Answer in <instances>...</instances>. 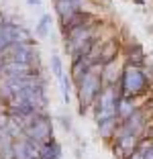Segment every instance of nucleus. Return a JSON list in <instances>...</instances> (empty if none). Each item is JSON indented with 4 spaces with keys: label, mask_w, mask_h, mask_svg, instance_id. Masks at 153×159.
<instances>
[{
    "label": "nucleus",
    "mask_w": 153,
    "mask_h": 159,
    "mask_svg": "<svg viewBox=\"0 0 153 159\" xmlns=\"http://www.w3.org/2000/svg\"><path fill=\"white\" fill-rule=\"evenodd\" d=\"M29 6H41V0H27Z\"/></svg>",
    "instance_id": "obj_18"
},
{
    "label": "nucleus",
    "mask_w": 153,
    "mask_h": 159,
    "mask_svg": "<svg viewBox=\"0 0 153 159\" xmlns=\"http://www.w3.org/2000/svg\"><path fill=\"white\" fill-rule=\"evenodd\" d=\"M23 129H25V137L35 141L37 145L53 141V125H51V118L47 116L45 110L23 120Z\"/></svg>",
    "instance_id": "obj_5"
},
{
    "label": "nucleus",
    "mask_w": 153,
    "mask_h": 159,
    "mask_svg": "<svg viewBox=\"0 0 153 159\" xmlns=\"http://www.w3.org/2000/svg\"><path fill=\"white\" fill-rule=\"evenodd\" d=\"M86 4H88V0H53V8H55L59 23L70 20L72 16H76L82 10H88Z\"/></svg>",
    "instance_id": "obj_7"
},
{
    "label": "nucleus",
    "mask_w": 153,
    "mask_h": 159,
    "mask_svg": "<svg viewBox=\"0 0 153 159\" xmlns=\"http://www.w3.org/2000/svg\"><path fill=\"white\" fill-rule=\"evenodd\" d=\"M118 100H121L118 86H104V90H102V94L98 96L96 104L92 106L96 125L118 118Z\"/></svg>",
    "instance_id": "obj_4"
},
{
    "label": "nucleus",
    "mask_w": 153,
    "mask_h": 159,
    "mask_svg": "<svg viewBox=\"0 0 153 159\" xmlns=\"http://www.w3.org/2000/svg\"><path fill=\"white\" fill-rule=\"evenodd\" d=\"M59 82H61V94H63V102H65V104H70V88H72V84H74V82H72L70 75H63Z\"/></svg>",
    "instance_id": "obj_15"
},
{
    "label": "nucleus",
    "mask_w": 153,
    "mask_h": 159,
    "mask_svg": "<svg viewBox=\"0 0 153 159\" xmlns=\"http://www.w3.org/2000/svg\"><path fill=\"white\" fill-rule=\"evenodd\" d=\"M149 88H151V80H149L145 67H135L125 63L121 82H118V92L129 98H139V96L147 94Z\"/></svg>",
    "instance_id": "obj_3"
},
{
    "label": "nucleus",
    "mask_w": 153,
    "mask_h": 159,
    "mask_svg": "<svg viewBox=\"0 0 153 159\" xmlns=\"http://www.w3.org/2000/svg\"><path fill=\"white\" fill-rule=\"evenodd\" d=\"M135 2H137L139 6H145V0H135Z\"/></svg>",
    "instance_id": "obj_19"
},
{
    "label": "nucleus",
    "mask_w": 153,
    "mask_h": 159,
    "mask_svg": "<svg viewBox=\"0 0 153 159\" xmlns=\"http://www.w3.org/2000/svg\"><path fill=\"white\" fill-rule=\"evenodd\" d=\"M98 20V16H94L90 10H82V12H78L76 16H72L70 20H65V23H59V27H61V35H70L72 31H76V29H80V27H86V25H90V23H96Z\"/></svg>",
    "instance_id": "obj_8"
},
{
    "label": "nucleus",
    "mask_w": 153,
    "mask_h": 159,
    "mask_svg": "<svg viewBox=\"0 0 153 159\" xmlns=\"http://www.w3.org/2000/svg\"><path fill=\"white\" fill-rule=\"evenodd\" d=\"M123 67H125V63H121L118 59L110 61V63H106V66H102L100 67L102 84L104 86H118L121 75H123Z\"/></svg>",
    "instance_id": "obj_9"
},
{
    "label": "nucleus",
    "mask_w": 153,
    "mask_h": 159,
    "mask_svg": "<svg viewBox=\"0 0 153 159\" xmlns=\"http://www.w3.org/2000/svg\"><path fill=\"white\" fill-rule=\"evenodd\" d=\"M123 57H125L127 66H135V67H145L147 66V55L143 53L141 45H137V43L125 47V49H123Z\"/></svg>",
    "instance_id": "obj_10"
},
{
    "label": "nucleus",
    "mask_w": 153,
    "mask_h": 159,
    "mask_svg": "<svg viewBox=\"0 0 153 159\" xmlns=\"http://www.w3.org/2000/svg\"><path fill=\"white\" fill-rule=\"evenodd\" d=\"M129 159H145V149H143V145H141L139 149H137V153H133V155H131Z\"/></svg>",
    "instance_id": "obj_16"
},
{
    "label": "nucleus",
    "mask_w": 153,
    "mask_h": 159,
    "mask_svg": "<svg viewBox=\"0 0 153 159\" xmlns=\"http://www.w3.org/2000/svg\"><path fill=\"white\" fill-rule=\"evenodd\" d=\"M74 88H76V94H78L80 114H86L88 110H92L98 96L104 90V84H102V78H100V67H94L90 74H86L82 78V82L76 84Z\"/></svg>",
    "instance_id": "obj_2"
},
{
    "label": "nucleus",
    "mask_w": 153,
    "mask_h": 159,
    "mask_svg": "<svg viewBox=\"0 0 153 159\" xmlns=\"http://www.w3.org/2000/svg\"><path fill=\"white\" fill-rule=\"evenodd\" d=\"M51 70H53V74L57 75V78H63V63H61V57L57 55V53H53V55H51Z\"/></svg>",
    "instance_id": "obj_14"
},
{
    "label": "nucleus",
    "mask_w": 153,
    "mask_h": 159,
    "mask_svg": "<svg viewBox=\"0 0 153 159\" xmlns=\"http://www.w3.org/2000/svg\"><path fill=\"white\" fill-rule=\"evenodd\" d=\"M0 61H16V63L35 67L39 61V49L33 43H14L0 53Z\"/></svg>",
    "instance_id": "obj_6"
},
{
    "label": "nucleus",
    "mask_w": 153,
    "mask_h": 159,
    "mask_svg": "<svg viewBox=\"0 0 153 159\" xmlns=\"http://www.w3.org/2000/svg\"><path fill=\"white\" fill-rule=\"evenodd\" d=\"M151 147H153V143H151Z\"/></svg>",
    "instance_id": "obj_20"
},
{
    "label": "nucleus",
    "mask_w": 153,
    "mask_h": 159,
    "mask_svg": "<svg viewBox=\"0 0 153 159\" xmlns=\"http://www.w3.org/2000/svg\"><path fill=\"white\" fill-rule=\"evenodd\" d=\"M61 157V147L55 139L49 143H43L39 147V159H59Z\"/></svg>",
    "instance_id": "obj_12"
},
{
    "label": "nucleus",
    "mask_w": 153,
    "mask_h": 159,
    "mask_svg": "<svg viewBox=\"0 0 153 159\" xmlns=\"http://www.w3.org/2000/svg\"><path fill=\"white\" fill-rule=\"evenodd\" d=\"M139 104H137V98H129V96H123L121 94V100H118V120H125L129 118L135 110H139Z\"/></svg>",
    "instance_id": "obj_11"
},
{
    "label": "nucleus",
    "mask_w": 153,
    "mask_h": 159,
    "mask_svg": "<svg viewBox=\"0 0 153 159\" xmlns=\"http://www.w3.org/2000/svg\"><path fill=\"white\" fill-rule=\"evenodd\" d=\"M98 25H100V20L90 23L86 27H80L76 31H72L70 35H65V51L70 53L72 57L88 55L94 47L102 41L98 37Z\"/></svg>",
    "instance_id": "obj_1"
},
{
    "label": "nucleus",
    "mask_w": 153,
    "mask_h": 159,
    "mask_svg": "<svg viewBox=\"0 0 153 159\" xmlns=\"http://www.w3.org/2000/svg\"><path fill=\"white\" fill-rule=\"evenodd\" d=\"M61 126H63L65 131H70V129H72V122L67 120V118H61Z\"/></svg>",
    "instance_id": "obj_17"
},
{
    "label": "nucleus",
    "mask_w": 153,
    "mask_h": 159,
    "mask_svg": "<svg viewBox=\"0 0 153 159\" xmlns=\"http://www.w3.org/2000/svg\"><path fill=\"white\" fill-rule=\"evenodd\" d=\"M49 25H51V14H43L39 19V25L35 27V35L37 37H47L49 35Z\"/></svg>",
    "instance_id": "obj_13"
}]
</instances>
